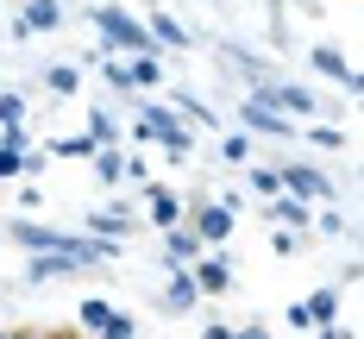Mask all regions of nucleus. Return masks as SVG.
<instances>
[{
  "label": "nucleus",
  "instance_id": "obj_13",
  "mask_svg": "<svg viewBox=\"0 0 364 339\" xmlns=\"http://www.w3.org/2000/svg\"><path fill=\"white\" fill-rule=\"evenodd\" d=\"M145 195H151V220L164 226V232H170V226H182V220H188V201H182V195H176V188H170V183H151Z\"/></svg>",
  "mask_w": 364,
  "mask_h": 339
},
{
  "label": "nucleus",
  "instance_id": "obj_6",
  "mask_svg": "<svg viewBox=\"0 0 364 339\" xmlns=\"http://www.w3.org/2000/svg\"><path fill=\"white\" fill-rule=\"evenodd\" d=\"M239 119H245V139H295V119H283V113L270 107V101H245L239 107Z\"/></svg>",
  "mask_w": 364,
  "mask_h": 339
},
{
  "label": "nucleus",
  "instance_id": "obj_17",
  "mask_svg": "<svg viewBox=\"0 0 364 339\" xmlns=\"http://www.w3.org/2000/svg\"><path fill=\"white\" fill-rule=\"evenodd\" d=\"M301 321H308V333L314 327H339V296L333 289H314V296L301 301Z\"/></svg>",
  "mask_w": 364,
  "mask_h": 339
},
{
  "label": "nucleus",
  "instance_id": "obj_26",
  "mask_svg": "<svg viewBox=\"0 0 364 339\" xmlns=\"http://www.w3.org/2000/svg\"><path fill=\"white\" fill-rule=\"evenodd\" d=\"M220 157H226V163H245V157H252V139H245V132H226V139H220Z\"/></svg>",
  "mask_w": 364,
  "mask_h": 339
},
{
  "label": "nucleus",
  "instance_id": "obj_12",
  "mask_svg": "<svg viewBox=\"0 0 364 339\" xmlns=\"http://www.w3.org/2000/svg\"><path fill=\"white\" fill-rule=\"evenodd\" d=\"M314 70L327 75V82H339L346 95H358V70H352V57H346V50H333V44H314Z\"/></svg>",
  "mask_w": 364,
  "mask_h": 339
},
{
  "label": "nucleus",
  "instance_id": "obj_30",
  "mask_svg": "<svg viewBox=\"0 0 364 339\" xmlns=\"http://www.w3.org/2000/svg\"><path fill=\"white\" fill-rule=\"evenodd\" d=\"M308 145H321V151H339V145H346V132H339V126H314V132H308Z\"/></svg>",
  "mask_w": 364,
  "mask_h": 339
},
{
  "label": "nucleus",
  "instance_id": "obj_34",
  "mask_svg": "<svg viewBox=\"0 0 364 339\" xmlns=\"http://www.w3.org/2000/svg\"><path fill=\"white\" fill-rule=\"evenodd\" d=\"M44 339H75V333H44Z\"/></svg>",
  "mask_w": 364,
  "mask_h": 339
},
{
  "label": "nucleus",
  "instance_id": "obj_4",
  "mask_svg": "<svg viewBox=\"0 0 364 339\" xmlns=\"http://www.w3.org/2000/svg\"><path fill=\"white\" fill-rule=\"evenodd\" d=\"M188 276H195L201 296H226V289H232V258H226L220 245H201L195 264H188Z\"/></svg>",
  "mask_w": 364,
  "mask_h": 339
},
{
  "label": "nucleus",
  "instance_id": "obj_32",
  "mask_svg": "<svg viewBox=\"0 0 364 339\" xmlns=\"http://www.w3.org/2000/svg\"><path fill=\"white\" fill-rule=\"evenodd\" d=\"M308 339H352V327H314Z\"/></svg>",
  "mask_w": 364,
  "mask_h": 339
},
{
  "label": "nucleus",
  "instance_id": "obj_24",
  "mask_svg": "<svg viewBox=\"0 0 364 339\" xmlns=\"http://www.w3.org/2000/svg\"><path fill=\"white\" fill-rule=\"evenodd\" d=\"M0 126H26V95L0 88Z\"/></svg>",
  "mask_w": 364,
  "mask_h": 339
},
{
  "label": "nucleus",
  "instance_id": "obj_5",
  "mask_svg": "<svg viewBox=\"0 0 364 339\" xmlns=\"http://www.w3.org/2000/svg\"><path fill=\"white\" fill-rule=\"evenodd\" d=\"M182 226H188L201 245H226V232H232V208H226V201H195Z\"/></svg>",
  "mask_w": 364,
  "mask_h": 339
},
{
  "label": "nucleus",
  "instance_id": "obj_10",
  "mask_svg": "<svg viewBox=\"0 0 364 339\" xmlns=\"http://www.w3.org/2000/svg\"><path fill=\"white\" fill-rule=\"evenodd\" d=\"M88 264L75 258V252H32L26 264V283H57V276H82Z\"/></svg>",
  "mask_w": 364,
  "mask_h": 339
},
{
  "label": "nucleus",
  "instance_id": "obj_36",
  "mask_svg": "<svg viewBox=\"0 0 364 339\" xmlns=\"http://www.w3.org/2000/svg\"><path fill=\"white\" fill-rule=\"evenodd\" d=\"M63 6H75V0H63Z\"/></svg>",
  "mask_w": 364,
  "mask_h": 339
},
{
  "label": "nucleus",
  "instance_id": "obj_28",
  "mask_svg": "<svg viewBox=\"0 0 364 339\" xmlns=\"http://www.w3.org/2000/svg\"><path fill=\"white\" fill-rule=\"evenodd\" d=\"M50 151H57V157H95V151H101V145H95V139L82 132V139H57V145H50Z\"/></svg>",
  "mask_w": 364,
  "mask_h": 339
},
{
  "label": "nucleus",
  "instance_id": "obj_8",
  "mask_svg": "<svg viewBox=\"0 0 364 339\" xmlns=\"http://www.w3.org/2000/svg\"><path fill=\"white\" fill-rule=\"evenodd\" d=\"M95 176L107 188H119L126 176H145V157H132V151H119V145H101L95 151Z\"/></svg>",
  "mask_w": 364,
  "mask_h": 339
},
{
  "label": "nucleus",
  "instance_id": "obj_29",
  "mask_svg": "<svg viewBox=\"0 0 364 339\" xmlns=\"http://www.w3.org/2000/svg\"><path fill=\"white\" fill-rule=\"evenodd\" d=\"M95 339H132V314H126V308H113V321H107Z\"/></svg>",
  "mask_w": 364,
  "mask_h": 339
},
{
  "label": "nucleus",
  "instance_id": "obj_21",
  "mask_svg": "<svg viewBox=\"0 0 364 339\" xmlns=\"http://www.w3.org/2000/svg\"><path fill=\"white\" fill-rule=\"evenodd\" d=\"M170 107H176L182 119H195V126H220L214 107H208V101H195V95H182V88H170Z\"/></svg>",
  "mask_w": 364,
  "mask_h": 339
},
{
  "label": "nucleus",
  "instance_id": "obj_3",
  "mask_svg": "<svg viewBox=\"0 0 364 339\" xmlns=\"http://www.w3.org/2000/svg\"><path fill=\"white\" fill-rule=\"evenodd\" d=\"M277 176H283V195H295V201H333V176L327 170H314V163H277Z\"/></svg>",
  "mask_w": 364,
  "mask_h": 339
},
{
  "label": "nucleus",
  "instance_id": "obj_9",
  "mask_svg": "<svg viewBox=\"0 0 364 339\" xmlns=\"http://www.w3.org/2000/svg\"><path fill=\"white\" fill-rule=\"evenodd\" d=\"M252 95H257V101H270L277 113H301V119L314 113V95H308L301 82H257Z\"/></svg>",
  "mask_w": 364,
  "mask_h": 339
},
{
  "label": "nucleus",
  "instance_id": "obj_14",
  "mask_svg": "<svg viewBox=\"0 0 364 339\" xmlns=\"http://www.w3.org/2000/svg\"><path fill=\"white\" fill-rule=\"evenodd\" d=\"M164 270H170V283H164V308H170V314H188V308L201 301L195 276H188V264H164Z\"/></svg>",
  "mask_w": 364,
  "mask_h": 339
},
{
  "label": "nucleus",
  "instance_id": "obj_15",
  "mask_svg": "<svg viewBox=\"0 0 364 339\" xmlns=\"http://www.w3.org/2000/svg\"><path fill=\"white\" fill-rule=\"evenodd\" d=\"M145 32H151V44H157V50H188V44H195V38H188V26H182V19H170V13H151Z\"/></svg>",
  "mask_w": 364,
  "mask_h": 339
},
{
  "label": "nucleus",
  "instance_id": "obj_11",
  "mask_svg": "<svg viewBox=\"0 0 364 339\" xmlns=\"http://www.w3.org/2000/svg\"><path fill=\"white\" fill-rule=\"evenodd\" d=\"M132 226H139V214H132L126 201H107V208H95V214H88V232H95V239H113V245H119Z\"/></svg>",
  "mask_w": 364,
  "mask_h": 339
},
{
  "label": "nucleus",
  "instance_id": "obj_23",
  "mask_svg": "<svg viewBox=\"0 0 364 339\" xmlns=\"http://www.w3.org/2000/svg\"><path fill=\"white\" fill-rule=\"evenodd\" d=\"M44 88H50V95H75V88H82V70H70V63H50V70H44Z\"/></svg>",
  "mask_w": 364,
  "mask_h": 339
},
{
  "label": "nucleus",
  "instance_id": "obj_7",
  "mask_svg": "<svg viewBox=\"0 0 364 339\" xmlns=\"http://www.w3.org/2000/svg\"><path fill=\"white\" fill-rule=\"evenodd\" d=\"M70 19V6L63 0H26L19 6V19H13V38H32V32H57Z\"/></svg>",
  "mask_w": 364,
  "mask_h": 339
},
{
  "label": "nucleus",
  "instance_id": "obj_16",
  "mask_svg": "<svg viewBox=\"0 0 364 339\" xmlns=\"http://www.w3.org/2000/svg\"><path fill=\"white\" fill-rule=\"evenodd\" d=\"M270 220L283 226V232H308V226H314V208L295 201V195H277V201H270Z\"/></svg>",
  "mask_w": 364,
  "mask_h": 339
},
{
  "label": "nucleus",
  "instance_id": "obj_19",
  "mask_svg": "<svg viewBox=\"0 0 364 339\" xmlns=\"http://www.w3.org/2000/svg\"><path fill=\"white\" fill-rule=\"evenodd\" d=\"M107 321H113V301H101V296H88L82 308H75V327H82V333H101Z\"/></svg>",
  "mask_w": 364,
  "mask_h": 339
},
{
  "label": "nucleus",
  "instance_id": "obj_2",
  "mask_svg": "<svg viewBox=\"0 0 364 339\" xmlns=\"http://www.w3.org/2000/svg\"><path fill=\"white\" fill-rule=\"evenodd\" d=\"M95 32H101V50H119V57H145V50H157L151 32H145V19L126 13V6H101V13H95Z\"/></svg>",
  "mask_w": 364,
  "mask_h": 339
},
{
  "label": "nucleus",
  "instance_id": "obj_31",
  "mask_svg": "<svg viewBox=\"0 0 364 339\" xmlns=\"http://www.w3.org/2000/svg\"><path fill=\"white\" fill-rule=\"evenodd\" d=\"M232 339H270V327H257V321H252V327H232Z\"/></svg>",
  "mask_w": 364,
  "mask_h": 339
},
{
  "label": "nucleus",
  "instance_id": "obj_35",
  "mask_svg": "<svg viewBox=\"0 0 364 339\" xmlns=\"http://www.w3.org/2000/svg\"><path fill=\"white\" fill-rule=\"evenodd\" d=\"M0 339H26V333H0Z\"/></svg>",
  "mask_w": 364,
  "mask_h": 339
},
{
  "label": "nucleus",
  "instance_id": "obj_33",
  "mask_svg": "<svg viewBox=\"0 0 364 339\" xmlns=\"http://www.w3.org/2000/svg\"><path fill=\"white\" fill-rule=\"evenodd\" d=\"M201 339H232V327H220V321H208V327H201Z\"/></svg>",
  "mask_w": 364,
  "mask_h": 339
},
{
  "label": "nucleus",
  "instance_id": "obj_27",
  "mask_svg": "<svg viewBox=\"0 0 364 339\" xmlns=\"http://www.w3.org/2000/svg\"><path fill=\"white\" fill-rule=\"evenodd\" d=\"M107 88H119V95H132V70H126V57H107Z\"/></svg>",
  "mask_w": 364,
  "mask_h": 339
},
{
  "label": "nucleus",
  "instance_id": "obj_22",
  "mask_svg": "<svg viewBox=\"0 0 364 339\" xmlns=\"http://www.w3.org/2000/svg\"><path fill=\"white\" fill-rule=\"evenodd\" d=\"M88 139H95V145H119V119H113L107 107H95L88 113Z\"/></svg>",
  "mask_w": 364,
  "mask_h": 339
},
{
  "label": "nucleus",
  "instance_id": "obj_25",
  "mask_svg": "<svg viewBox=\"0 0 364 339\" xmlns=\"http://www.w3.org/2000/svg\"><path fill=\"white\" fill-rule=\"evenodd\" d=\"M245 183H252V195H264V201H277V195H283V176H277V170H252Z\"/></svg>",
  "mask_w": 364,
  "mask_h": 339
},
{
  "label": "nucleus",
  "instance_id": "obj_18",
  "mask_svg": "<svg viewBox=\"0 0 364 339\" xmlns=\"http://www.w3.org/2000/svg\"><path fill=\"white\" fill-rule=\"evenodd\" d=\"M195 252H201V239L188 226H170L164 232V264H195Z\"/></svg>",
  "mask_w": 364,
  "mask_h": 339
},
{
  "label": "nucleus",
  "instance_id": "obj_1",
  "mask_svg": "<svg viewBox=\"0 0 364 339\" xmlns=\"http://www.w3.org/2000/svg\"><path fill=\"white\" fill-rule=\"evenodd\" d=\"M132 132L145 139V145H164L170 157H188V145H195V132H188V119H182L170 101H151L139 119H132Z\"/></svg>",
  "mask_w": 364,
  "mask_h": 339
},
{
  "label": "nucleus",
  "instance_id": "obj_20",
  "mask_svg": "<svg viewBox=\"0 0 364 339\" xmlns=\"http://www.w3.org/2000/svg\"><path fill=\"white\" fill-rule=\"evenodd\" d=\"M126 70H132V88H157V82H164L157 50H145V57H126Z\"/></svg>",
  "mask_w": 364,
  "mask_h": 339
}]
</instances>
